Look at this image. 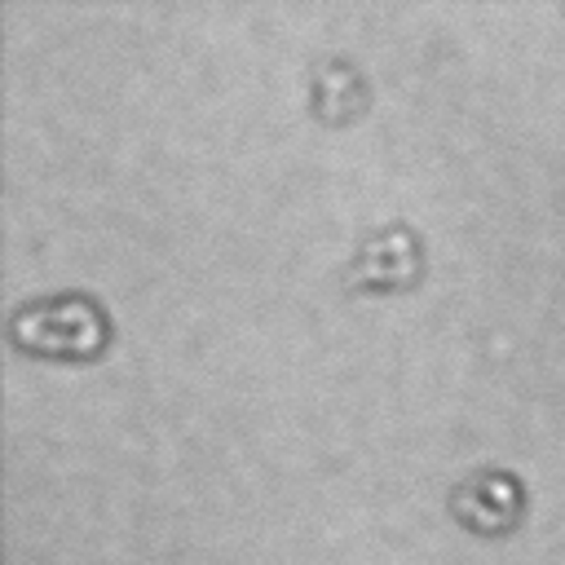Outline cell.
Segmentation results:
<instances>
[{
    "label": "cell",
    "mask_w": 565,
    "mask_h": 565,
    "mask_svg": "<svg viewBox=\"0 0 565 565\" xmlns=\"http://www.w3.org/2000/svg\"><path fill=\"white\" fill-rule=\"evenodd\" d=\"M9 335L40 358H97L110 344V313L88 291H49L13 305Z\"/></svg>",
    "instance_id": "cell-1"
},
{
    "label": "cell",
    "mask_w": 565,
    "mask_h": 565,
    "mask_svg": "<svg viewBox=\"0 0 565 565\" xmlns=\"http://www.w3.org/2000/svg\"><path fill=\"white\" fill-rule=\"evenodd\" d=\"M450 516H459L472 534H508L525 516V486L512 468L481 463L450 486Z\"/></svg>",
    "instance_id": "cell-2"
},
{
    "label": "cell",
    "mask_w": 565,
    "mask_h": 565,
    "mask_svg": "<svg viewBox=\"0 0 565 565\" xmlns=\"http://www.w3.org/2000/svg\"><path fill=\"white\" fill-rule=\"evenodd\" d=\"M419 274H424V243L406 221H388L362 234L344 269L349 287L358 291H397V287H411Z\"/></svg>",
    "instance_id": "cell-3"
},
{
    "label": "cell",
    "mask_w": 565,
    "mask_h": 565,
    "mask_svg": "<svg viewBox=\"0 0 565 565\" xmlns=\"http://www.w3.org/2000/svg\"><path fill=\"white\" fill-rule=\"evenodd\" d=\"M366 106V75L358 62L340 57V53H327L313 62L309 71V110L327 124H344L353 115H362Z\"/></svg>",
    "instance_id": "cell-4"
}]
</instances>
